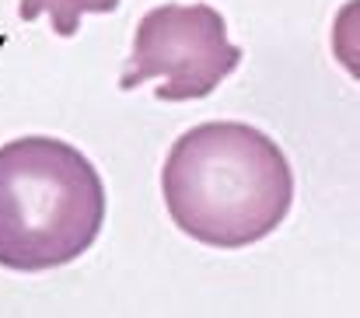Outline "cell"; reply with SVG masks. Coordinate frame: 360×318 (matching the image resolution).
Here are the masks:
<instances>
[{"label":"cell","instance_id":"1","mask_svg":"<svg viewBox=\"0 0 360 318\" xmlns=\"http://www.w3.org/2000/svg\"><path fill=\"white\" fill-rule=\"evenodd\" d=\"M161 196L182 234L245 248L273 234L294 203V172L276 140L248 122L186 129L161 168Z\"/></svg>","mask_w":360,"mask_h":318},{"label":"cell","instance_id":"2","mask_svg":"<svg viewBox=\"0 0 360 318\" xmlns=\"http://www.w3.org/2000/svg\"><path fill=\"white\" fill-rule=\"evenodd\" d=\"M105 224L98 168L67 140L18 136L0 147V266L42 273L81 259Z\"/></svg>","mask_w":360,"mask_h":318},{"label":"cell","instance_id":"3","mask_svg":"<svg viewBox=\"0 0 360 318\" xmlns=\"http://www.w3.org/2000/svg\"><path fill=\"white\" fill-rule=\"evenodd\" d=\"M241 63V49L228 42V25L210 4H161L147 11L133 32L120 88L136 91L147 81L158 102L207 98L231 77Z\"/></svg>","mask_w":360,"mask_h":318},{"label":"cell","instance_id":"4","mask_svg":"<svg viewBox=\"0 0 360 318\" xmlns=\"http://www.w3.org/2000/svg\"><path fill=\"white\" fill-rule=\"evenodd\" d=\"M120 0H21L18 4V18L21 21H35L39 14L53 18V32L60 39H70L81 28L84 14H109L116 11Z\"/></svg>","mask_w":360,"mask_h":318}]
</instances>
